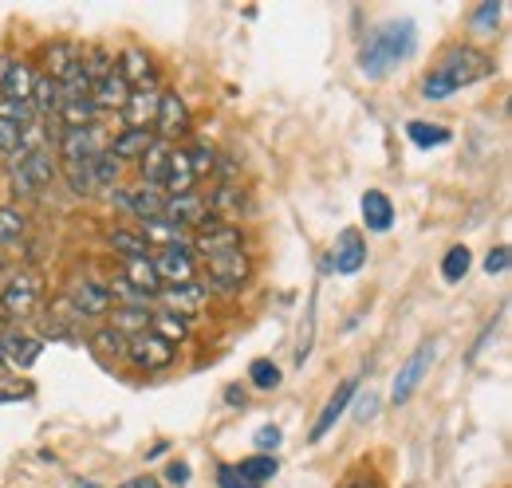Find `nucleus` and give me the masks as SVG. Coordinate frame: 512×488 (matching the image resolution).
<instances>
[{"instance_id":"1","label":"nucleus","mask_w":512,"mask_h":488,"mask_svg":"<svg viewBox=\"0 0 512 488\" xmlns=\"http://www.w3.org/2000/svg\"><path fill=\"white\" fill-rule=\"evenodd\" d=\"M414 48H418V24H414L410 16L386 20V24H379V28L367 36V44H363V52H359V71H363L367 79H383L398 63L410 60Z\"/></svg>"},{"instance_id":"2","label":"nucleus","mask_w":512,"mask_h":488,"mask_svg":"<svg viewBox=\"0 0 512 488\" xmlns=\"http://www.w3.org/2000/svg\"><path fill=\"white\" fill-rule=\"evenodd\" d=\"M493 71H497L493 56H485L481 48L457 44V48H449L446 56L438 60V67L426 75V83H422V95H426V99H434V103H442V99H449L457 87L481 83V79H489Z\"/></svg>"},{"instance_id":"3","label":"nucleus","mask_w":512,"mask_h":488,"mask_svg":"<svg viewBox=\"0 0 512 488\" xmlns=\"http://www.w3.org/2000/svg\"><path fill=\"white\" fill-rule=\"evenodd\" d=\"M60 162H64V174L71 193H91V162L107 150V138H103V126L91 122V126H71L60 130Z\"/></svg>"},{"instance_id":"4","label":"nucleus","mask_w":512,"mask_h":488,"mask_svg":"<svg viewBox=\"0 0 512 488\" xmlns=\"http://www.w3.org/2000/svg\"><path fill=\"white\" fill-rule=\"evenodd\" d=\"M56 178V158L44 142L36 146H24L16 158H12V189L20 197H40Z\"/></svg>"},{"instance_id":"5","label":"nucleus","mask_w":512,"mask_h":488,"mask_svg":"<svg viewBox=\"0 0 512 488\" xmlns=\"http://www.w3.org/2000/svg\"><path fill=\"white\" fill-rule=\"evenodd\" d=\"M150 264H154V276H158V284H162V288L190 284L193 272H197V252L190 248V241L166 244V248H158V252L150 256Z\"/></svg>"},{"instance_id":"6","label":"nucleus","mask_w":512,"mask_h":488,"mask_svg":"<svg viewBox=\"0 0 512 488\" xmlns=\"http://www.w3.org/2000/svg\"><path fill=\"white\" fill-rule=\"evenodd\" d=\"M249 256L245 248H229V252H217V256H205V272H209V284L221 288V292H237L245 280H249ZM205 284V288H209Z\"/></svg>"},{"instance_id":"7","label":"nucleus","mask_w":512,"mask_h":488,"mask_svg":"<svg viewBox=\"0 0 512 488\" xmlns=\"http://www.w3.org/2000/svg\"><path fill=\"white\" fill-rule=\"evenodd\" d=\"M40 292H44V280L36 272H16L4 284V292H0V307L12 319H28L36 311V304H40Z\"/></svg>"},{"instance_id":"8","label":"nucleus","mask_w":512,"mask_h":488,"mask_svg":"<svg viewBox=\"0 0 512 488\" xmlns=\"http://www.w3.org/2000/svg\"><path fill=\"white\" fill-rule=\"evenodd\" d=\"M127 355L130 363L138 366V370H166V366L174 363V343H166L162 335H154V331H138V335H130L127 339Z\"/></svg>"},{"instance_id":"9","label":"nucleus","mask_w":512,"mask_h":488,"mask_svg":"<svg viewBox=\"0 0 512 488\" xmlns=\"http://www.w3.org/2000/svg\"><path fill=\"white\" fill-rule=\"evenodd\" d=\"M430 363H434V343H422V347L402 363L398 378H394V386H390V402H394V406H402V402L414 398V390L422 386V378H426Z\"/></svg>"},{"instance_id":"10","label":"nucleus","mask_w":512,"mask_h":488,"mask_svg":"<svg viewBox=\"0 0 512 488\" xmlns=\"http://www.w3.org/2000/svg\"><path fill=\"white\" fill-rule=\"evenodd\" d=\"M154 126H158L154 138H162V142H174V138H182V134L190 130V107H186V99H182L178 91H162V95H158Z\"/></svg>"},{"instance_id":"11","label":"nucleus","mask_w":512,"mask_h":488,"mask_svg":"<svg viewBox=\"0 0 512 488\" xmlns=\"http://www.w3.org/2000/svg\"><path fill=\"white\" fill-rule=\"evenodd\" d=\"M158 300H162V311H170V315H178V319H186L190 323V315H197L201 307L209 304V288L205 284H174V288H162L158 292Z\"/></svg>"},{"instance_id":"12","label":"nucleus","mask_w":512,"mask_h":488,"mask_svg":"<svg viewBox=\"0 0 512 488\" xmlns=\"http://www.w3.org/2000/svg\"><path fill=\"white\" fill-rule=\"evenodd\" d=\"M67 304H71V311H75L79 319H99V315L111 311V292H107V284H99V280H75Z\"/></svg>"},{"instance_id":"13","label":"nucleus","mask_w":512,"mask_h":488,"mask_svg":"<svg viewBox=\"0 0 512 488\" xmlns=\"http://www.w3.org/2000/svg\"><path fill=\"white\" fill-rule=\"evenodd\" d=\"M367 264V241L359 229H343L335 244H331V268L343 272V276H355L359 268Z\"/></svg>"},{"instance_id":"14","label":"nucleus","mask_w":512,"mask_h":488,"mask_svg":"<svg viewBox=\"0 0 512 488\" xmlns=\"http://www.w3.org/2000/svg\"><path fill=\"white\" fill-rule=\"evenodd\" d=\"M162 217H170L178 229H201V225H209V221H213V217H209V205H205V197H201V193H178V197H166Z\"/></svg>"},{"instance_id":"15","label":"nucleus","mask_w":512,"mask_h":488,"mask_svg":"<svg viewBox=\"0 0 512 488\" xmlns=\"http://www.w3.org/2000/svg\"><path fill=\"white\" fill-rule=\"evenodd\" d=\"M241 229L237 225H225V221H209L197 229V237L190 241V248L197 256H217V252H229V248H241Z\"/></svg>"},{"instance_id":"16","label":"nucleus","mask_w":512,"mask_h":488,"mask_svg":"<svg viewBox=\"0 0 512 488\" xmlns=\"http://www.w3.org/2000/svg\"><path fill=\"white\" fill-rule=\"evenodd\" d=\"M40 351H44V343L28 331H4V339H0V359L16 370H28L40 359Z\"/></svg>"},{"instance_id":"17","label":"nucleus","mask_w":512,"mask_h":488,"mask_svg":"<svg viewBox=\"0 0 512 488\" xmlns=\"http://www.w3.org/2000/svg\"><path fill=\"white\" fill-rule=\"evenodd\" d=\"M355 390H359V378H347V382H343V386H339V390H335V394L327 398V406H323V414H320V418H316V426H312V433H308L312 441H323V437L331 433V426H335V422H339V418L347 414V406H351V398H355Z\"/></svg>"},{"instance_id":"18","label":"nucleus","mask_w":512,"mask_h":488,"mask_svg":"<svg viewBox=\"0 0 512 488\" xmlns=\"http://www.w3.org/2000/svg\"><path fill=\"white\" fill-rule=\"evenodd\" d=\"M79 63H83V52L75 48V44H48L44 48V71L40 75H48V79H56V83H67L75 71H79Z\"/></svg>"},{"instance_id":"19","label":"nucleus","mask_w":512,"mask_h":488,"mask_svg":"<svg viewBox=\"0 0 512 488\" xmlns=\"http://www.w3.org/2000/svg\"><path fill=\"white\" fill-rule=\"evenodd\" d=\"M32 83H36V71L24 60H8L0 67V99H16V103H28L32 95Z\"/></svg>"},{"instance_id":"20","label":"nucleus","mask_w":512,"mask_h":488,"mask_svg":"<svg viewBox=\"0 0 512 488\" xmlns=\"http://www.w3.org/2000/svg\"><path fill=\"white\" fill-rule=\"evenodd\" d=\"M193 185H197V174L190 166V150H170V162L162 174V193L178 197V193H193Z\"/></svg>"},{"instance_id":"21","label":"nucleus","mask_w":512,"mask_h":488,"mask_svg":"<svg viewBox=\"0 0 512 488\" xmlns=\"http://www.w3.org/2000/svg\"><path fill=\"white\" fill-rule=\"evenodd\" d=\"M127 95H130V83L119 75V67H115L111 75H103V79L91 87V99H95L99 111H111V107L123 111V107H127Z\"/></svg>"},{"instance_id":"22","label":"nucleus","mask_w":512,"mask_h":488,"mask_svg":"<svg viewBox=\"0 0 512 488\" xmlns=\"http://www.w3.org/2000/svg\"><path fill=\"white\" fill-rule=\"evenodd\" d=\"M359 209H363V225L371 233H386L394 225V205H390V197H386L383 189H367Z\"/></svg>"},{"instance_id":"23","label":"nucleus","mask_w":512,"mask_h":488,"mask_svg":"<svg viewBox=\"0 0 512 488\" xmlns=\"http://www.w3.org/2000/svg\"><path fill=\"white\" fill-rule=\"evenodd\" d=\"M166 209V193L154 189V185H138V189H127V213H134L138 221H154L162 217Z\"/></svg>"},{"instance_id":"24","label":"nucleus","mask_w":512,"mask_h":488,"mask_svg":"<svg viewBox=\"0 0 512 488\" xmlns=\"http://www.w3.org/2000/svg\"><path fill=\"white\" fill-rule=\"evenodd\" d=\"M123 280H127L134 292H142L146 300H158V292H162V284H158V276H154V264H150V256L123 260Z\"/></svg>"},{"instance_id":"25","label":"nucleus","mask_w":512,"mask_h":488,"mask_svg":"<svg viewBox=\"0 0 512 488\" xmlns=\"http://www.w3.org/2000/svg\"><path fill=\"white\" fill-rule=\"evenodd\" d=\"M170 142H162V138H154L150 142V150L138 158V174H142V185H154V189H162V174H166V162H170Z\"/></svg>"},{"instance_id":"26","label":"nucleus","mask_w":512,"mask_h":488,"mask_svg":"<svg viewBox=\"0 0 512 488\" xmlns=\"http://www.w3.org/2000/svg\"><path fill=\"white\" fill-rule=\"evenodd\" d=\"M154 111H158V95H154V91H146V87L130 91L127 107H123L127 130H146V122H154Z\"/></svg>"},{"instance_id":"27","label":"nucleus","mask_w":512,"mask_h":488,"mask_svg":"<svg viewBox=\"0 0 512 488\" xmlns=\"http://www.w3.org/2000/svg\"><path fill=\"white\" fill-rule=\"evenodd\" d=\"M150 142H154V134H150V130H123L107 150H111V158H115V162H138V158L150 150Z\"/></svg>"},{"instance_id":"28","label":"nucleus","mask_w":512,"mask_h":488,"mask_svg":"<svg viewBox=\"0 0 512 488\" xmlns=\"http://www.w3.org/2000/svg\"><path fill=\"white\" fill-rule=\"evenodd\" d=\"M107 315H111V331H119L123 339L138 335V331H150V319H154L150 307H115Z\"/></svg>"},{"instance_id":"29","label":"nucleus","mask_w":512,"mask_h":488,"mask_svg":"<svg viewBox=\"0 0 512 488\" xmlns=\"http://www.w3.org/2000/svg\"><path fill=\"white\" fill-rule=\"evenodd\" d=\"M138 237L146 244H158V248H166V244H182L186 241V229H178L170 217H154V221H142L138 225Z\"/></svg>"},{"instance_id":"30","label":"nucleus","mask_w":512,"mask_h":488,"mask_svg":"<svg viewBox=\"0 0 512 488\" xmlns=\"http://www.w3.org/2000/svg\"><path fill=\"white\" fill-rule=\"evenodd\" d=\"M115 67H119V75L130 83V91H134V83L142 87V83H150V79H154L150 56H142V48H127V52H123V60L115 63Z\"/></svg>"},{"instance_id":"31","label":"nucleus","mask_w":512,"mask_h":488,"mask_svg":"<svg viewBox=\"0 0 512 488\" xmlns=\"http://www.w3.org/2000/svg\"><path fill=\"white\" fill-rule=\"evenodd\" d=\"M28 103H32L40 115H56V111H60V83H56V79H48V75H36Z\"/></svg>"},{"instance_id":"32","label":"nucleus","mask_w":512,"mask_h":488,"mask_svg":"<svg viewBox=\"0 0 512 488\" xmlns=\"http://www.w3.org/2000/svg\"><path fill=\"white\" fill-rule=\"evenodd\" d=\"M406 138H410L414 146H422V150H434V146H446L453 134H449L446 126H438V122L414 119L410 126H406Z\"/></svg>"},{"instance_id":"33","label":"nucleus","mask_w":512,"mask_h":488,"mask_svg":"<svg viewBox=\"0 0 512 488\" xmlns=\"http://www.w3.org/2000/svg\"><path fill=\"white\" fill-rule=\"evenodd\" d=\"M233 469H237V473H241L249 485L260 488L264 481H272V477H276V469H280V465H276V457L256 453V457H245V461H241V465H233Z\"/></svg>"},{"instance_id":"34","label":"nucleus","mask_w":512,"mask_h":488,"mask_svg":"<svg viewBox=\"0 0 512 488\" xmlns=\"http://www.w3.org/2000/svg\"><path fill=\"white\" fill-rule=\"evenodd\" d=\"M150 331H154V335H162L166 343H174V347H178V343L190 335V323H186V319H178V315H170V311H154Z\"/></svg>"},{"instance_id":"35","label":"nucleus","mask_w":512,"mask_h":488,"mask_svg":"<svg viewBox=\"0 0 512 488\" xmlns=\"http://www.w3.org/2000/svg\"><path fill=\"white\" fill-rule=\"evenodd\" d=\"M107 241H111V248L123 256V260H138V256H150V244L142 241L138 233H130V229H111L107 233Z\"/></svg>"},{"instance_id":"36","label":"nucleus","mask_w":512,"mask_h":488,"mask_svg":"<svg viewBox=\"0 0 512 488\" xmlns=\"http://www.w3.org/2000/svg\"><path fill=\"white\" fill-rule=\"evenodd\" d=\"M115 71V56L107 52V48H91V52H83V75H87V83L95 87L103 75H111Z\"/></svg>"},{"instance_id":"37","label":"nucleus","mask_w":512,"mask_h":488,"mask_svg":"<svg viewBox=\"0 0 512 488\" xmlns=\"http://www.w3.org/2000/svg\"><path fill=\"white\" fill-rule=\"evenodd\" d=\"M119 170H123V162H115L111 150H103V154L91 162V185H99V189H115Z\"/></svg>"},{"instance_id":"38","label":"nucleus","mask_w":512,"mask_h":488,"mask_svg":"<svg viewBox=\"0 0 512 488\" xmlns=\"http://www.w3.org/2000/svg\"><path fill=\"white\" fill-rule=\"evenodd\" d=\"M24 237V213L20 209H12V205H4L0 209V244L8 248V244H20Z\"/></svg>"},{"instance_id":"39","label":"nucleus","mask_w":512,"mask_h":488,"mask_svg":"<svg viewBox=\"0 0 512 488\" xmlns=\"http://www.w3.org/2000/svg\"><path fill=\"white\" fill-rule=\"evenodd\" d=\"M469 248L465 244H457V248H449L446 260H442V276H446L449 284H457V280H465V272H469Z\"/></svg>"},{"instance_id":"40","label":"nucleus","mask_w":512,"mask_h":488,"mask_svg":"<svg viewBox=\"0 0 512 488\" xmlns=\"http://www.w3.org/2000/svg\"><path fill=\"white\" fill-rule=\"evenodd\" d=\"M249 382H253L256 390H276L280 386V366L272 363V359H256L249 366Z\"/></svg>"},{"instance_id":"41","label":"nucleus","mask_w":512,"mask_h":488,"mask_svg":"<svg viewBox=\"0 0 512 488\" xmlns=\"http://www.w3.org/2000/svg\"><path fill=\"white\" fill-rule=\"evenodd\" d=\"M91 347H99L103 355H115V359H119V355L127 351V339H123L119 331L107 327V331H95V335H91Z\"/></svg>"},{"instance_id":"42","label":"nucleus","mask_w":512,"mask_h":488,"mask_svg":"<svg viewBox=\"0 0 512 488\" xmlns=\"http://www.w3.org/2000/svg\"><path fill=\"white\" fill-rule=\"evenodd\" d=\"M0 119H4V122H16V126H32V103L0 99Z\"/></svg>"},{"instance_id":"43","label":"nucleus","mask_w":512,"mask_h":488,"mask_svg":"<svg viewBox=\"0 0 512 488\" xmlns=\"http://www.w3.org/2000/svg\"><path fill=\"white\" fill-rule=\"evenodd\" d=\"M20 398H32V382L0 378V402H20Z\"/></svg>"},{"instance_id":"44","label":"nucleus","mask_w":512,"mask_h":488,"mask_svg":"<svg viewBox=\"0 0 512 488\" xmlns=\"http://www.w3.org/2000/svg\"><path fill=\"white\" fill-rule=\"evenodd\" d=\"M256 453H268V457H276V445H280V429L276 426H260L253 437Z\"/></svg>"},{"instance_id":"45","label":"nucleus","mask_w":512,"mask_h":488,"mask_svg":"<svg viewBox=\"0 0 512 488\" xmlns=\"http://www.w3.org/2000/svg\"><path fill=\"white\" fill-rule=\"evenodd\" d=\"M485 272H489V276H501V272H509V244H497V248L485 256Z\"/></svg>"},{"instance_id":"46","label":"nucleus","mask_w":512,"mask_h":488,"mask_svg":"<svg viewBox=\"0 0 512 488\" xmlns=\"http://www.w3.org/2000/svg\"><path fill=\"white\" fill-rule=\"evenodd\" d=\"M190 166L197 178H205V174H213V150L209 146H193L190 150Z\"/></svg>"},{"instance_id":"47","label":"nucleus","mask_w":512,"mask_h":488,"mask_svg":"<svg viewBox=\"0 0 512 488\" xmlns=\"http://www.w3.org/2000/svg\"><path fill=\"white\" fill-rule=\"evenodd\" d=\"M217 488H256V485H249L233 465H217Z\"/></svg>"},{"instance_id":"48","label":"nucleus","mask_w":512,"mask_h":488,"mask_svg":"<svg viewBox=\"0 0 512 488\" xmlns=\"http://www.w3.org/2000/svg\"><path fill=\"white\" fill-rule=\"evenodd\" d=\"M339 488H383V485L375 481L371 469H355V473H347V481H343Z\"/></svg>"},{"instance_id":"49","label":"nucleus","mask_w":512,"mask_h":488,"mask_svg":"<svg viewBox=\"0 0 512 488\" xmlns=\"http://www.w3.org/2000/svg\"><path fill=\"white\" fill-rule=\"evenodd\" d=\"M497 16H501V0H489V4L477 8L473 24H477V28H489V24H497Z\"/></svg>"},{"instance_id":"50","label":"nucleus","mask_w":512,"mask_h":488,"mask_svg":"<svg viewBox=\"0 0 512 488\" xmlns=\"http://www.w3.org/2000/svg\"><path fill=\"white\" fill-rule=\"evenodd\" d=\"M166 481L174 488H186L190 485V465H186V461H174V465L166 469Z\"/></svg>"},{"instance_id":"51","label":"nucleus","mask_w":512,"mask_h":488,"mask_svg":"<svg viewBox=\"0 0 512 488\" xmlns=\"http://www.w3.org/2000/svg\"><path fill=\"white\" fill-rule=\"evenodd\" d=\"M375 406H379V398H375V394H367V398L359 402V422H367V418H375Z\"/></svg>"},{"instance_id":"52","label":"nucleus","mask_w":512,"mask_h":488,"mask_svg":"<svg viewBox=\"0 0 512 488\" xmlns=\"http://www.w3.org/2000/svg\"><path fill=\"white\" fill-rule=\"evenodd\" d=\"M119 488H162L154 477H130V481H123Z\"/></svg>"},{"instance_id":"53","label":"nucleus","mask_w":512,"mask_h":488,"mask_svg":"<svg viewBox=\"0 0 512 488\" xmlns=\"http://www.w3.org/2000/svg\"><path fill=\"white\" fill-rule=\"evenodd\" d=\"M225 398H229V402H233V406H237V402H241V406H245V394H241V390H237V386H229V390H225Z\"/></svg>"},{"instance_id":"54","label":"nucleus","mask_w":512,"mask_h":488,"mask_svg":"<svg viewBox=\"0 0 512 488\" xmlns=\"http://www.w3.org/2000/svg\"><path fill=\"white\" fill-rule=\"evenodd\" d=\"M0 339H4V319H0Z\"/></svg>"},{"instance_id":"55","label":"nucleus","mask_w":512,"mask_h":488,"mask_svg":"<svg viewBox=\"0 0 512 488\" xmlns=\"http://www.w3.org/2000/svg\"><path fill=\"white\" fill-rule=\"evenodd\" d=\"M83 488H95V485H83Z\"/></svg>"}]
</instances>
